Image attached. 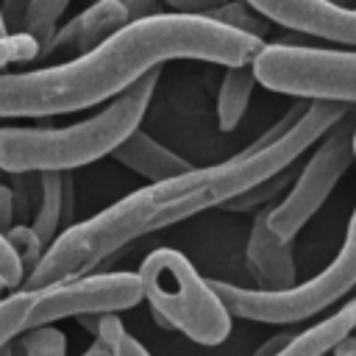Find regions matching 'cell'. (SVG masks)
Segmentation results:
<instances>
[{"instance_id":"f35d334b","label":"cell","mask_w":356,"mask_h":356,"mask_svg":"<svg viewBox=\"0 0 356 356\" xmlns=\"http://www.w3.org/2000/svg\"><path fill=\"white\" fill-rule=\"evenodd\" d=\"M0 128H3V125H0Z\"/></svg>"},{"instance_id":"8d00e7d4","label":"cell","mask_w":356,"mask_h":356,"mask_svg":"<svg viewBox=\"0 0 356 356\" xmlns=\"http://www.w3.org/2000/svg\"><path fill=\"white\" fill-rule=\"evenodd\" d=\"M6 178H11V175H8V172H3V170H0V184H6Z\"/></svg>"},{"instance_id":"cb8c5ba5","label":"cell","mask_w":356,"mask_h":356,"mask_svg":"<svg viewBox=\"0 0 356 356\" xmlns=\"http://www.w3.org/2000/svg\"><path fill=\"white\" fill-rule=\"evenodd\" d=\"M25 278H28V273H25L17 250L11 248L6 234H0V284L6 286V292H19L25 286Z\"/></svg>"},{"instance_id":"30bf717a","label":"cell","mask_w":356,"mask_h":356,"mask_svg":"<svg viewBox=\"0 0 356 356\" xmlns=\"http://www.w3.org/2000/svg\"><path fill=\"white\" fill-rule=\"evenodd\" d=\"M245 259L261 292H286L298 286L292 242L270 231V209L256 211L250 234H248V245H245Z\"/></svg>"},{"instance_id":"ba28073f","label":"cell","mask_w":356,"mask_h":356,"mask_svg":"<svg viewBox=\"0 0 356 356\" xmlns=\"http://www.w3.org/2000/svg\"><path fill=\"white\" fill-rule=\"evenodd\" d=\"M145 300L139 273H89L75 281L44 286L33 292V309L28 328L53 325L64 317H89V314H117L134 309Z\"/></svg>"},{"instance_id":"52a82bcc","label":"cell","mask_w":356,"mask_h":356,"mask_svg":"<svg viewBox=\"0 0 356 356\" xmlns=\"http://www.w3.org/2000/svg\"><path fill=\"white\" fill-rule=\"evenodd\" d=\"M353 131H356V106L345 120H339L320 139L317 150L300 167L292 189L284 195V200H278L270 209V231L275 236L292 242L303 231V225L323 209V203L334 192L337 181L356 161V156H353Z\"/></svg>"},{"instance_id":"74e56055","label":"cell","mask_w":356,"mask_h":356,"mask_svg":"<svg viewBox=\"0 0 356 356\" xmlns=\"http://www.w3.org/2000/svg\"><path fill=\"white\" fill-rule=\"evenodd\" d=\"M353 156H356V131H353Z\"/></svg>"},{"instance_id":"8992f818","label":"cell","mask_w":356,"mask_h":356,"mask_svg":"<svg viewBox=\"0 0 356 356\" xmlns=\"http://www.w3.org/2000/svg\"><path fill=\"white\" fill-rule=\"evenodd\" d=\"M253 70L270 92L306 103L356 106V50L273 42L261 47Z\"/></svg>"},{"instance_id":"2e32d148","label":"cell","mask_w":356,"mask_h":356,"mask_svg":"<svg viewBox=\"0 0 356 356\" xmlns=\"http://www.w3.org/2000/svg\"><path fill=\"white\" fill-rule=\"evenodd\" d=\"M67 3H70V0H31L19 33L31 36V39L39 44V58L50 56V47H53L56 31H58L56 22L61 19Z\"/></svg>"},{"instance_id":"ffe728a7","label":"cell","mask_w":356,"mask_h":356,"mask_svg":"<svg viewBox=\"0 0 356 356\" xmlns=\"http://www.w3.org/2000/svg\"><path fill=\"white\" fill-rule=\"evenodd\" d=\"M19 356H67V337L56 325L28 328L17 345Z\"/></svg>"},{"instance_id":"4dcf8cb0","label":"cell","mask_w":356,"mask_h":356,"mask_svg":"<svg viewBox=\"0 0 356 356\" xmlns=\"http://www.w3.org/2000/svg\"><path fill=\"white\" fill-rule=\"evenodd\" d=\"M114 353H117V356H150L147 348H145L139 339H134V337H125V339L117 345Z\"/></svg>"},{"instance_id":"f1b7e54d","label":"cell","mask_w":356,"mask_h":356,"mask_svg":"<svg viewBox=\"0 0 356 356\" xmlns=\"http://www.w3.org/2000/svg\"><path fill=\"white\" fill-rule=\"evenodd\" d=\"M17 206H14V189L8 184H0V234H8L14 228Z\"/></svg>"},{"instance_id":"44dd1931","label":"cell","mask_w":356,"mask_h":356,"mask_svg":"<svg viewBox=\"0 0 356 356\" xmlns=\"http://www.w3.org/2000/svg\"><path fill=\"white\" fill-rule=\"evenodd\" d=\"M6 239H8L11 248L17 250V256H19L22 267H25V273L31 275V273L39 267V261L44 259V253H47V248L42 245V239L36 236V231L31 228V222H17V225L6 234Z\"/></svg>"},{"instance_id":"4316f807","label":"cell","mask_w":356,"mask_h":356,"mask_svg":"<svg viewBox=\"0 0 356 356\" xmlns=\"http://www.w3.org/2000/svg\"><path fill=\"white\" fill-rule=\"evenodd\" d=\"M228 0H164L167 8H172L175 14H211L214 8H220Z\"/></svg>"},{"instance_id":"1f68e13d","label":"cell","mask_w":356,"mask_h":356,"mask_svg":"<svg viewBox=\"0 0 356 356\" xmlns=\"http://www.w3.org/2000/svg\"><path fill=\"white\" fill-rule=\"evenodd\" d=\"M331 356H356V331L345 339V342H339L337 348H334V353Z\"/></svg>"},{"instance_id":"7402d4cb","label":"cell","mask_w":356,"mask_h":356,"mask_svg":"<svg viewBox=\"0 0 356 356\" xmlns=\"http://www.w3.org/2000/svg\"><path fill=\"white\" fill-rule=\"evenodd\" d=\"M309 106H312V103H306V100H298L295 106H289V108H286V114H284V117H278V120H275V122H273V125H270V128H267L256 142H250L242 153H256V150H264V147H270V145L281 142V139H284L286 134H292V131H295V125L306 117Z\"/></svg>"},{"instance_id":"277c9868","label":"cell","mask_w":356,"mask_h":356,"mask_svg":"<svg viewBox=\"0 0 356 356\" xmlns=\"http://www.w3.org/2000/svg\"><path fill=\"white\" fill-rule=\"evenodd\" d=\"M136 273L161 328L181 331L203 348L228 339L234 323L228 306L181 250L156 248L142 259Z\"/></svg>"},{"instance_id":"f546056e","label":"cell","mask_w":356,"mask_h":356,"mask_svg":"<svg viewBox=\"0 0 356 356\" xmlns=\"http://www.w3.org/2000/svg\"><path fill=\"white\" fill-rule=\"evenodd\" d=\"M295 334H298V331H278V334H275V337H270V339H267V342H264L253 356H275V353H278V350H281V348H284Z\"/></svg>"},{"instance_id":"ac0fdd59","label":"cell","mask_w":356,"mask_h":356,"mask_svg":"<svg viewBox=\"0 0 356 356\" xmlns=\"http://www.w3.org/2000/svg\"><path fill=\"white\" fill-rule=\"evenodd\" d=\"M33 309V292L19 289L0 298V350L28 331V317Z\"/></svg>"},{"instance_id":"6da1fadb","label":"cell","mask_w":356,"mask_h":356,"mask_svg":"<svg viewBox=\"0 0 356 356\" xmlns=\"http://www.w3.org/2000/svg\"><path fill=\"white\" fill-rule=\"evenodd\" d=\"M350 111L353 106L317 100L309 106L306 117L295 125V131L286 134L281 142L256 153L239 150L236 156L211 167H192L184 175L142 186L120 197L117 203L92 214L83 222H72L47 248L44 259L25 278L22 289L36 292L44 286L83 278L131 242L153 231L170 228L181 220H189L200 211L222 209L236 195L292 167L300 153L320 142Z\"/></svg>"},{"instance_id":"5bb4252c","label":"cell","mask_w":356,"mask_h":356,"mask_svg":"<svg viewBox=\"0 0 356 356\" xmlns=\"http://www.w3.org/2000/svg\"><path fill=\"white\" fill-rule=\"evenodd\" d=\"M256 70L253 64H242V67H225L222 72V83H220V95H217V125L220 131H234L253 97L256 89Z\"/></svg>"},{"instance_id":"83f0119b","label":"cell","mask_w":356,"mask_h":356,"mask_svg":"<svg viewBox=\"0 0 356 356\" xmlns=\"http://www.w3.org/2000/svg\"><path fill=\"white\" fill-rule=\"evenodd\" d=\"M0 6H3V17H6V28H8V33H19L31 0H0Z\"/></svg>"},{"instance_id":"d4e9b609","label":"cell","mask_w":356,"mask_h":356,"mask_svg":"<svg viewBox=\"0 0 356 356\" xmlns=\"http://www.w3.org/2000/svg\"><path fill=\"white\" fill-rule=\"evenodd\" d=\"M39 58V44L25 36V33H11L0 39V70L8 64H19V61H33Z\"/></svg>"},{"instance_id":"8fae6325","label":"cell","mask_w":356,"mask_h":356,"mask_svg":"<svg viewBox=\"0 0 356 356\" xmlns=\"http://www.w3.org/2000/svg\"><path fill=\"white\" fill-rule=\"evenodd\" d=\"M125 25H128V14L122 0H95L89 8H83L78 17H72L56 31L50 53H64L78 58L108 42Z\"/></svg>"},{"instance_id":"3957f363","label":"cell","mask_w":356,"mask_h":356,"mask_svg":"<svg viewBox=\"0 0 356 356\" xmlns=\"http://www.w3.org/2000/svg\"><path fill=\"white\" fill-rule=\"evenodd\" d=\"M161 70L147 72L128 92L114 97L100 114L64 128H0V170L8 175L25 172H70L92 164L139 131L145 111L159 86Z\"/></svg>"},{"instance_id":"836d02e7","label":"cell","mask_w":356,"mask_h":356,"mask_svg":"<svg viewBox=\"0 0 356 356\" xmlns=\"http://www.w3.org/2000/svg\"><path fill=\"white\" fill-rule=\"evenodd\" d=\"M328 3H334L339 8H356V0H328Z\"/></svg>"},{"instance_id":"9c48e42d","label":"cell","mask_w":356,"mask_h":356,"mask_svg":"<svg viewBox=\"0 0 356 356\" xmlns=\"http://www.w3.org/2000/svg\"><path fill=\"white\" fill-rule=\"evenodd\" d=\"M267 22L331 44H356V8H339L328 0H242Z\"/></svg>"},{"instance_id":"4fadbf2b","label":"cell","mask_w":356,"mask_h":356,"mask_svg":"<svg viewBox=\"0 0 356 356\" xmlns=\"http://www.w3.org/2000/svg\"><path fill=\"white\" fill-rule=\"evenodd\" d=\"M356 331V303L345 300L325 320L298 331L275 356H331L339 342H345Z\"/></svg>"},{"instance_id":"5b68a950","label":"cell","mask_w":356,"mask_h":356,"mask_svg":"<svg viewBox=\"0 0 356 356\" xmlns=\"http://www.w3.org/2000/svg\"><path fill=\"white\" fill-rule=\"evenodd\" d=\"M211 286L228 306L231 317H242L253 323L295 325L325 312L328 306L348 298V292L356 286V209L350 214L342 248L337 250L331 264L317 275H312L309 281H300L286 292H261L225 281H211Z\"/></svg>"},{"instance_id":"9a60e30c","label":"cell","mask_w":356,"mask_h":356,"mask_svg":"<svg viewBox=\"0 0 356 356\" xmlns=\"http://www.w3.org/2000/svg\"><path fill=\"white\" fill-rule=\"evenodd\" d=\"M64 178L67 172H39V203L31 228L44 248H50L64 231Z\"/></svg>"},{"instance_id":"e575fe53","label":"cell","mask_w":356,"mask_h":356,"mask_svg":"<svg viewBox=\"0 0 356 356\" xmlns=\"http://www.w3.org/2000/svg\"><path fill=\"white\" fill-rule=\"evenodd\" d=\"M3 36H11V33H8V28H6V17H3V6H0V39H3Z\"/></svg>"},{"instance_id":"7a4b0ae2","label":"cell","mask_w":356,"mask_h":356,"mask_svg":"<svg viewBox=\"0 0 356 356\" xmlns=\"http://www.w3.org/2000/svg\"><path fill=\"white\" fill-rule=\"evenodd\" d=\"M261 47V39L225 28L203 14L167 11L153 19L128 22L92 53L64 64L0 72V120L83 111L120 97L172 58L242 67L253 64Z\"/></svg>"},{"instance_id":"e0dca14e","label":"cell","mask_w":356,"mask_h":356,"mask_svg":"<svg viewBox=\"0 0 356 356\" xmlns=\"http://www.w3.org/2000/svg\"><path fill=\"white\" fill-rule=\"evenodd\" d=\"M295 178H298V172H292V167H286L284 172H278V175H273V178H267V181H261V184L250 186L248 192L236 195V197H234V200H228L222 209H225V211H236V214L273 209V206L278 203V197H281L286 189H292Z\"/></svg>"},{"instance_id":"7c38bea8","label":"cell","mask_w":356,"mask_h":356,"mask_svg":"<svg viewBox=\"0 0 356 356\" xmlns=\"http://www.w3.org/2000/svg\"><path fill=\"white\" fill-rule=\"evenodd\" d=\"M111 159L120 161L122 167L134 170L136 175L153 181V184H159V181H170V178L184 175V172L192 170L189 161H186L184 156H178L175 150L164 147L161 142H156V139H153L150 134H145V131L131 134V136L114 150Z\"/></svg>"},{"instance_id":"484cf974","label":"cell","mask_w":356,"mask_h":356,"mask_svg":"<svg viewBox=\"0 0 356 356\" xmlns=\"http://www.w3.org/2000/svg\"><path fill=\"white\" fill-rule=\"evenodd\" d=\"M122 6L128 14V22H142V19H153V17L167 14L164 0H122Z\"/></svg>"},{"instance_id":"d6a6232c","label":"cell","mask_w":356,"mask_h":356,"mask_svg":"<svg viewBox=\"0 0 356 356\" xmlns=\"http://www.w3.org/2000/svg\"><path fill=\"white\" fill-rule=\"evenodd\" d=\"M83 356H117V353H114V350H108V348H103V345H97V342H95V345H92V348H86V350H83Z\"/></svg>"},{"instance_id":"d6986e66","label":"cell","mask_w":356,"mask_h":356,"mask_svg":"<svg viewBox=\"0 0 356 356\" xmlns=\"http://www.w3.org/2000/svg\"><path fill=\"white\" fill-rule=\"evenodd\" d=\"M206 17L214 19V22H220V25H225V28H234L239 33L256 36V39H264V33L270 28V22L259 11H253L248 3H242V0H228V3H222L220 8H214Z\"/></svg>"},{"instance_id":"d590c367","label":"cell","mask_w":356,"mask_h":356,"mask_svg":"<svg viewBox=\"0 0 356 356\" xmlns=\"http://www.w3.org/2000/svg\"><path fill=\"white\" fill-rule=\"evenodd\" d=\"M0 356H17V348H14V345H8V348H3V350H0Z\"/></svg>"},{"instance_id":"603a6c76","label":"cell","mask_w":356,"mask_h":356,"mask_svg":"<svg viewBox=\"0 0 356 356\" xmlns=\"http://www.w3.org/2000/svg\"><path fill=\"white\" fill-rule=\"evenodd\" d=\"M78 323L89 334H95V342L97 345H103L108 350H117V345L128 337L125 334V325H122V320L117 314H89V317H78Z\"/></svg>"}]
</instances>
